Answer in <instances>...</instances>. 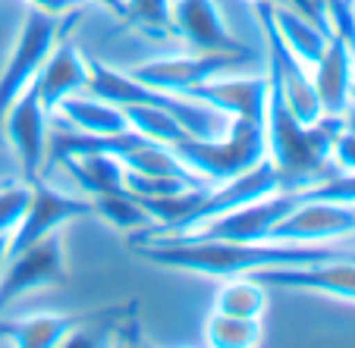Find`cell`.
I'll return each instance as SVG.
<instances>
[{"label": "cell", "mask_w": 355, "mask_h": 348, "mask_svg": "<svg viewBox=\"0 0 355 348\" xmlns=\"http://www.w3.org/2000/svg\"><path fill=\"white\" fill-rule=\"evenodd\" d=\"M173 32L198 54H252L227 32L214 0H173Z\"/></svg>", "instance_id": "cell-12"}, {"label": "cell", "mask_w": 355, "mask_h": 348, "mask_svg": "<svg viewBox=\"0 0 355 348\" xmlns=\"http://www.w3.org/2000/svg\"><path fill=\"white\" fill-rule=\"evenodd\" d=\"M268 308V292L252 276H227L223 286L217 289L214 311L233 317H261Z\"/></svg>", "instance_id": "cell-23"}, {"label": "cell", "mask_w": 355, "mask_h": 348, "mask_svg": "<svg viewBox=\"0 0 355 348\" xmlns=\"http://www.w3.org/2000/svg\"><path fill=\"white\" fill-rule=\"evenodd\" d=\"M85 7H98V10H107V13H114V16H126V3L123 0H82Z\"/></svg>", "instance_id": "cell-30"}, {"label": "cell", "mask_w": 355, "mask_h": 348, "mask_svg": "<svg viewBox=\"0 0 355 348\" xmlns=\"http://www.w3.org/2000/svg\"><path fill=\"white\" fill-rule=\"evenodd\" d=\"M3 138L13 147L26 182L41 179L47 157V110L41 107L38 91L32 85L16 98L13 107L3 116Z\"/></svg>", "instance_id": "cell-9"}, {"label": "cell", "mask_w": 355, "mask_h": 348, "mask_svg": "<svg viewBox=\"0 0 355 348\" xmlns=\"http://www.w3.org/2000/svg\"><path fill=\"white\" fill-rule=\"evenodd\" d=\"M132 251L157 267L198 276H248L258 270L315 267L330 261H355V235L334 241H176L151 239L132 245Z\"/></svg>", "instance_id": "cell-1"}, {"label": "cell", "mask_w": 355, "mask_h": 348, "mask_svg": "<svg viewBox=\"0 0 355 348\" xmlns=\"http://www.w3.org/2000/svg\"><path fill=\"white\" fill-rule=\"evenodd\" d=\"M32 10H41V13L51 16H63V13H76V10H85L82 0H26Z\"/></svg>", "instance_id": "cell-29"}, {"label": "cell", "mask_w": 355, "mask_h": 348, "mask_svg": "<svg viewBox=\"0 0 355 348\" xmlns=\"http://www.w3.org/2000/svg\"><path fill=\"white\" fill-rule=\"evenodd\" d=\"M355 235V204L302 198L299 204L274 226L270 239L280 241H334Z\"/></svg>", "instance_id": "cell-11"}, {"label": "cell", "mask_w": 355, "mask_h": 348, "mask_svg": "<svg viewBox=\"0 0 355 348\" xmlns=\"http://www.w3.org/2000/svg\"><path fill=\"white\" fill-rule=\"evenodd\" d=\"M346 132L343 116H321L315 122H302L289 113L280 94L268 85V113H264V135H268V161L283 176L289 192H305L330 176L343 173L334 161L336 138Z\"/></svg>", "instance_id": "cell-2"}, {"label": "cell", "mask_w": 355, "mask_h": 348, "mask_svg": "<svg viewBox=\"0 0 355 348\" xmlns=\"http://www.w3.org/2000/svg\"><path fill=\"white\" fill-rule=\"evenodd\" d=\"M126 3V16L123 19L141 26L151 35H167L173 32V0H123Z\"/></svg>", "instance_id": "cell-26"}, {"label": "cell", "mask_w": 355, "mask_h": 348, "mask_svg": "<svg viewBox=\"0 0 355 348\" xmlns=\"http://www.w3.org/2000/svg\"><path fill=\"white\" fill-rule=\"evenodd\" d=\"M88 214H92V201L69 198V194H63V192H57V188L44 185L41 179H35L26 214H22L19 226L10 232L7 261H10V257H16V255H22L26 248L38 245L44 235L57 232L63 223L76 220V217H88Z\"/></svg>", "instance_id": "cell-8"}, {"label": "cell", "mask_w": 355, "mask_h": 348, "mask_svg": "<svg viewBox=\"0 0 355 348\" xmlns=\"http://www.w3.org/2000/svg\"><path fill=\"white\" fill-rule=\"evenodd\" d=\"M186 98L205 101L223 110L230 120H255L264 122L268 113V75L264 79H245V75H217L201 85L189 88Z\"/></svg>", "instance_id": "cell-14"}, {"label": "cell", "mask_w": 355, "mask_h": 348, "mask_svg": "<svg viewBox=\"0 0 355 348\" xmlns=\"http://www.w3.org/2000/svg\"><path fill=\"white\" fill-rule=\"evenodd\" d=\"M205 342L214 348H252L261 342V317L214 314L205 323Z\"/></svg>", "instance_id": "cell-24"}, {"label": "cell", "mask_w": 355, "mask_h": 348, "mask_svg": "<svg viewBox=\"0 0 355 348\" xmlns=\"http://www.w3.org/2000/svg\"><path fill=\"white\" fill-rule=\"evenodd\" d=\"M334 161H336V167H340L343 173L355 170V129H349V126H346V132H343L340 138H336Z\"/></svg>", "instance_id": "cell-28"}, {"label": "cell", "mask_w": 355, "mask_h": 348, "mask_svg": "<svg viewBox=\"0 0 355 348\" xmlns=\"http://www.w3.org/2000/svg\"><path fill=\"white\" fill-rule=\"evenodd\" d=\"M123 167L129 173H139V176H155V179H182L189 185H211L208 179H201L198 173L186 167L180 157L173 154V147L170 145H157V141H139L132 151L120 157Z\"/></svg>", "instance_id": "cell-20"}, {"label": "cell", "mask_w": 355, "mask_h": 348, "mask_svg": "<svg viewBox=\"0 0 355 348\" xmlns=\"http://www.w3.org/2000/svg\"><path fill=\"white\" fill-rule=\"evenodd\" d=\"M252 54H195V57H167V60H151L145 66L129 69V75L151 88L186 94L189 88L201 85L217 75H227L239 69Z\"/></svg>", "instance_id": "cell-10"}, {"label": "cell", "mask_w": 355, "mask_h": 348, "mask_svg": "<svg viewBox=\"0 0 355 348\" xmlns=\"http://www.w3.org/2000/svg\"><path fill=\"white\" fill-rule=\"evenodd\" d=\"M261 286H280L293 292H318L340 302H355V261H330L315 267H286V270H258L248 273Z\"/></svg>", "instance_id": "cell-15"}, {"label": "cell", "mask_w": 355, "mask_h": 348, "mask_svg": "<svg viewBox=\"0 0 355 348\" xmlns=\"http://www.w3.org/2000/svg\"><path fill=\"white\" fill-rule=\"evenodd\" d=\"M0 270V314L13 302L38 292L44 286H57L67 276V257H63V239L57 232L44 235L38 245L26 248L22 255L10 257Z\"/></svg>", "instance_id": "cell-7"}, {"label": "cell", "mask_w": 355, "mask_h": 348, "mask_svg": "<svg viewBox=\"0 0 355 348\" xmlns=\"http://www.w3.org/2000/svg\"><path fill=\"white\" fill-rule=\"evenodd\" d=\"M76 182H79L82 192H88L92 198L98 194H116L126 192V167H123L120 157L114 154H85V157H69L60 163Z\"/></svg>", "instance_id": "cell-21"}, {"label": "cell", "mask_w": 355, "mask_h": 348, "mask_svg": "<svg viewBox=\"0 0 355 348\" xmlns=\"http://www.w3.org/2000/svg\"><path fill=\"white\" fill-rule=\"evenodd\" d=\"M79 320V314H35L16 323H0V336L16 348H54L67 342Z\"/></svg>", "instance_id": "cell-17"}, {"label": "cell", "mask_w": 355, "mask_h": 348, "mask_svg": "<svg viewBox=\"0 0 355 348\" xmlns=\"http://www.w3.org/2000/svg\"><path fill=\"white\" fill-rule=\"evenodd\" d=\"M82 16H85V10L63 13V16H51V13H41V10H28L26 13L19 35H16V44L7 57V66L0 73V145H3V116H7V110L35 82L41 63L54 51L57 41L69 38L76 32Z\"/></svg>", "instance_id": "cell-5"}, {"label": "cell", "mask_w": 355, "mask_h": 348, "mask_svg": "<svg viewBox=\"0 0 355 348\" xmlns=\"http://www.w3.org/2000/svg\"><path fill=\"white\" fill-rule=\"evenodd\" d=\"M270 19H274L277 35H280L283 44H286L305 66H315L318 57H321L324 47H327L330 35L321 32L309 16L295 13L293 7H286V3H270Z\"/></svg>", "instance_id": "cell-19"}, {"label": "cell", "mask_w": 355, "mask_h": 348, "mask_svg": "<svg viewBox=\"0 0 355 348\" xmlns=\"http://www.w3.org/2000/svg\"><path fill=\"white\" fill-rule=\"evenodd\" d=\"M352 60H355L352 47L340 35H330L324 54L311 66L315 69L311 82H315L324 116H346L349 101H352Z\"/></svg>", "instance_id": "cell-16"}, {"label": "cell", "mask_w": 355, "mask_h": 348, "mask_svg": "<svg viewBox=\"0 0 355 348\" xmlns=\"http://www.w3.org/2000/svg\"><path fill=\"white\" fill-rule=\"evenodd\" d=\"M252 3H255V0H252Z\"/></svg>", "instance_id": "cell-32"}, {"label": "cell", "mask_w": 355, "mask_h": 348, "mask_svg": "<svg viewBox=\"0 0 355 348\" xmlns=\"http://www.w3.org/2000/svg\"><path fill=\"white\" fill-rule=\"evenodd\" d=\"M32 88L38 91V101L47 113L57 110L60 101H67L73 94L88 91V60L79 47L73 44V35L57 41L54 51L44 57Z\"/></svg>", "instance_id": "cell-13"}, {"label": "cell", "mask_w": 355, "mask_h": 348, "mask_svg": "<svg viewBox=\"0 0 355 348\" xmlns=\"http://www.w3.org/2000/svg\"><path fill=\"white\" fill-rule=\"evenodd\" d=\"M7 245H10V235H0V270L7 264Z\"/></svg>", "instance_id": "cell-31"}, {"label": "cell", "mask_w": 355, "mask_h": 348, "mask_svg": "<svg viewBox=\"0 0 355 348\" xmlns=\"http://www.w3.org/2000/svg\"><path fill=\"white\" fill-rule=\"evenodd\" d=\"M173 154L201 179L220 185L268 157V135H264V122L233 120L220 138H192L189 135V138L176 141Z\"/></svg>", "instance_id": "cell-4"}, {"label": "cell", "mask_w": 355, "mask_h": 348, "mask_svg": "<svg viewBox=\"0 0 355 348\" xmlns=\"http://www.w3.org/2000/svg\"><path fill=\"white\" fill-rule=\"evenodd\" d=\"M299 204V192H277L268 198H258L252 204H242L220 217L198 223L195 229L180 235H155V239H176V241H264L274 235V226ZM151 241V239H145ZM139 245V241H135Z\"/></svg>", "instance_id": "cell-6"}, {"label": "cell", "mask_w": 355, "mask_h": 348, "mask_svg": "<svg viewBox=\"0 0 355 348\" xmlns=\"http://www.w3.org/2000/svg\"><path fill=\"white\" fill-rule=\"evenodd\" d=\"M63 116L73 129H82V132H94V135H116V132H126L129 120L123 113L120 104H110L98 94H73L67 101H60Z\"/></svg>", "instance_id": "cell-18"}, {"label": "cell", "mask_w": 355, "mask_h": 348, "mask_svg": "<svg viewBox=\"0 0 355 348\" xmlns=\"http://www.w3.org/2000/svg\"><path fill=\"white\" fill-rule=\"evenodd\" d=\"M92 214H98L101 220H107L114 229L129 235L148 232V229H157L155 217L148 214L139 201H135L129 192H116V194H98L92 201Z\"/></svg>", "instance_id": "cell-22"}, {"label": "cell", "mask_w": 355, "mask_h": 348, "mask_svg": "<svg viewBox=\"0 0 355 348\" xmlns=\"http://www.w3.org/2000/svg\"><path fill=\"white\" fill-rule=\"evenodd\" d=\"M88 91L104 98L110 104H148V107H161L167 113H173L180 120V126L186 129L192 138H220L230 129V116L223 110L211 107L205 101H195L186 94L164 91V88H151L145 82L132 79L129 73H116L110 66L88 60Z\"/></svg>", "instance_id": "cell-3"}, {"label": "cell", "mask_w": 355, "mask_h": 348, "mask_svg": "<svg viewBox=\"0 0 355 348\" xmlns=\"http://www.w3.org/2000/svg\"><path fill=\"white\" fill-rule=\"evenodd\" d=\"M123 113L129 120V129H135L139 135H145L148 141H157V145H170L189 138V132L180 126L173 113L161 107H148V104H123Z\"/></svg>", "instance_id": "cell-25"}, {"label": "cell", "mask_w": 355, "mask_h": 348, "mask_svg": "<svg viewBox=\"0 0 355 348\" xmlns=\"http://www.w3.org/2000/svg\"><path fill=\"white\" fill-rule=\"evenodd\" d=\"M28 198H32V182L22 185V182H3L0 185V235H10L19 226L22 214L28 208Z\"/></svg>", "instance_id": "cell-27"}]
</instances>
